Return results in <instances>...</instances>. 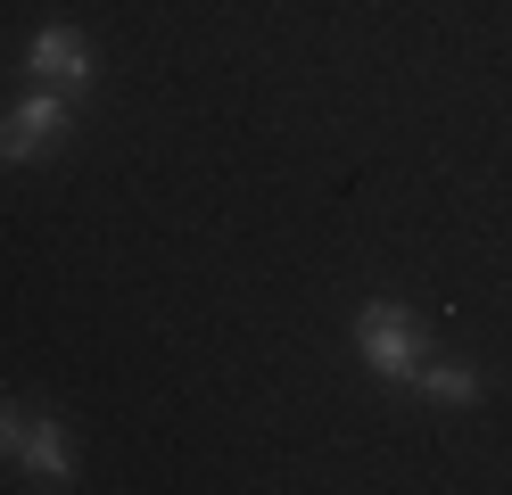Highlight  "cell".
Here are the masks:
<instances>
[{
  "label": "cell",
  "instance_id": "obj_1",
  "mask_svg": "<svg viewBox=\"0 0 512 495\" xmlns=\"http://www.w3.org/2000/svg\"><path fill=\"white\" fill-rule=\"evenodd\" d=\"M356 355L372 363L380 380H413V363H422V330H413L405 306H389V297H380V306L356 314Z\"/></svg>",
  "mask_w": 512,
  "mask_h": 495
},
{
  "label": "cell",
  "instance_id": "obj_2",
  "mask_svg": "<svg viewBox=\"0 0 512 495\" xmlns=\"http://www.w3.org/2000/svg\"><path fill=\"white\" fill-rule=\"evenodd\" d=\"M67 91H34V99H17L9 116H0V165H25V157H42L67 141Z\"/></svg>",
  "mask_w": 512,
  "mask_h": 495
},
{
  "label": "cell",
  "instance_id": "obj_3",
  "mask_svg": "<svg viewBox=\"0 0 512 495\" xmlns=\"http://www.w3.org/2000/svg\"><path fill=\"white\" fill-rule=\"evenodd\" d=\"M25 75L58 83V91H83L91 83V42H83L75 25H42L34 42H25Z\"/></svg>",
  "mask_w": 512,
  "mask_h": 495
},
{
  "label": "cell",
  "instance_id": "obj_4",
  "mask_svg": "<svg viewBox=\"0 0 512 495\" xmlns=\"http://www.w3.org/2000/svg\"><path fill=\"white\" fill-rule=\"evenodd\" d=\"M17 462H25V479L34 487H67V429H58L50 413H17Z\"/></svg>",
  "mask_w": 512,
  "mask_h": 495
},
{
  "label": "cell",
  "instance_id": "obj_5",
  "mask_svg": "<svg viewBox=\"0 0 512 495\" xmlns=\"http://www.w3.org/2000/svg\"><path fill=\"white\" fill-rule=\"evenodd\" d=\"M413 388H422L430 405H479V372H471V363H438V355H422V363H413Z\"/></svg>",
  "mask_w": 512,
  "mask_h": 495
},
{
  "label": "cell",
  "instance_id": "obj_6",
  "mask_svg": "<svg viewBox=\"0 0 512 495\" xmlns=\"http://www.w3.org/2000/svg\"><path fill=\"white\" fill-rule=\"evenodd\" d=\"M17 446V405H0V454Z\"/></svg>",
  "mask_w": 512,
  "mask_h": 495
}]
</instances>
